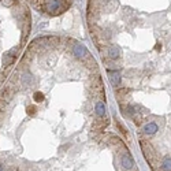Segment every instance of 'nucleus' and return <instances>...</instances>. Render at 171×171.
<instances>
[{
	"instance_id": "obj_1",
	"label": "nucleus",
	"mask_w": 171,
	"mask_h": 171,
	"mask_svg": "<svg viewBox=\"0 0 171 171\" xmlns=\"http://www.w3.org/2000/svg\"><path fill=\"white\" fill-rule=\"evenodd\" d=\"M60 7H62V2L60 0H48L47 4H45V10L48 11V13H58L60 10Z\"/></svg>"
},
{
	"instance_id": "obj_2",
	"label": "nucleus",
	"mask_w": 171,
	"mask_h": 171,
	"mask_svg": "<svg viewBox=\"0 0 171 171\" xmlns=\"http://www.w3.org/2000/svg\"><path fill=\"white\" fill-rule=\"evenodd\" d=\"M120 164H122L123 168L131 170L133 167H134V160H133V158H131L129 153H125L123 156L120 158Z\"/></svg>"
},
{
	"instance_id": "obj_3",
	"label": "nucleus",
	"mask_w": 171,
	"mask_h": 171,
	"mask_svg": "<svg viewBox=\"0 0 171 171\" xmlns=\"http://www.w3.org/2000/svg\"><path fill=\"white\" fill-rule=\"evenodd\" d=\"M73 54L75 55V58H83L86 54H88V49H86L85 45H82V44H75L74 47H73Z\"/></svg>"
},
{
	"instance_id": "obj_4",
	"label": "nucleus",
	"mask_w": 171,
	"mask_h": 171,
	"mask_svg": "<svg viewBox=\"0 0 171 171\" xmlns=\"http://www.w3.org/2000/svg\"><path fill=\"white\" fill-rule=\"evenodd\" d=\"M159 130V126L155 122H149V123H147L145 126L142 127V131L145 133V134L148 136H153V134H156Z\"/></svg>"
},
{
	"instance_id": "obj_5",
	"label": "nucleus",
	"mask_w": 171,
	"mask_h": 171,
	"mask_svg": "<svg viewBox=\"0 0 171 171\" xmlns=\"http://www.w3.org/2000/svg\"><path fill=\"white\" fill-rule=\"evenodd\" d=\"M107 52H108V56L111 59H118L120 56V49H119V47H116V45H111V47H108Z\"/></svg>"
},
{
	"instance_id": "obj_6",
	"label": "nucleus",
	"mask_w": 171,
	"mask_h": 171,
	"mask_svg": "<svg viewBox=\"0 0 171 171\" xmlns=\"http://www.w3.org/2000/svg\"><path fill=\"white\" fill-rule=\"evenodd\" d=\"M94 112L99 118H103L105 115V104L103 101H97L96 105H94Z\"/></svg>"
},
{
	"instance_id": "obj_7",
	"label": "nucleus",
	"mask_w": 171,
	"mask_h": 171,
	"mask_svg": "<svg viewBox=\"0 0 171 171\" xmlns=\"http://www.w3.org/2000/svg\"><path fill=\"white\" fill-rule=\"evenodd\" d=\"M108 78H110V81H111V83L114 86H118L120 83V75H119V73H116V71H110Z\"/></svg>"
},
{
	"instance_id": "obj_8",
	"label": "nucleus",
	"mask_w": 171,
	"mask_h": 171,
	"mask_svg": "<svg viewBox=\"0 0 171 171\" xmlns=\"http://www.w3.org/2000/svg\"><path fill=\"white\" fill-rule=\"evenodd\" d=\"M162 168L164 171H171V156H166L162 162Z\"/></svg>"
},
{
	"instance_id": "obj_9",
	"label": "nucleus",
	"mask_w": 171,
	"mask_h": 171,
	"mask_svg": "<svg viewBox=\"0 0 171 171\" xmlns=\"http://www.w3.org/2000/svg\"><path fill=\"white\" fill-rule=\"evenodd\" d=\"M34 101H37V103L44 101V94L40 93V92H36V93H34Z\"/></svg>"
},
{
	"instance_id": "obj_10",
	"label": "nucleus",
	"mask_w": 171,
	"mask_h": 171,
	"mask_svg": "<svg viewBox=\"0 0 171 171\" xmlns=\"http://www.w3.org/2000/svg\"><path fill=\"white\" fill-rule=\"evenodd\" d=\"M0 171H3V167H2V164H0Z\"/></svg>"
}]
</instances>
